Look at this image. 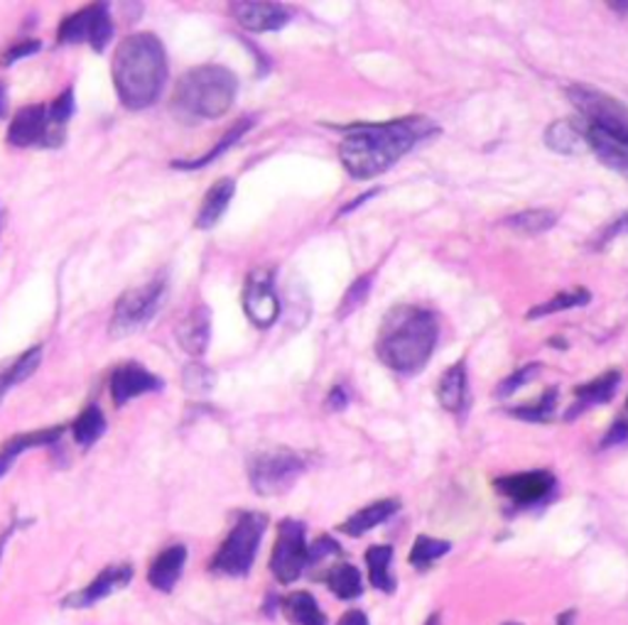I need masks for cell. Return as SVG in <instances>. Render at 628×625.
Instances as JSON below:
<instances>
[{
  "label": "cell",
  "instance_id": "6da1fadb",
  "mask_svg": "<svg viewBox=\"0 0 628 625\" xmlns=\"http://www.w3.org/2000/svg\"><path fill=\"white\" fill-rule=\"evenodd\" d=\"M432 131L435 125L422 115L351 125L339 143V160L351 180H373L393 168Z\"/></svg>",
  "mask_w": 628,
  "mask_h": 625
},
{
  "label": "cell",
  "instance_id": "7a4b0ae2",
  "mask_svg": "<svg viewBox=\"0 0 628 625\" xmlns=\"http://www.w3.org/2000/svg\"><path fill=\"white\" fill-rule=\"evenodd\" d=\"M168 52L152 32L128 34L113 54V87L128 111L150 109L168 84Z\"/></svg>",
  "mask_w": 628,
  "mask_h": 625
},
{
  "label": "cell",
  "instance_id": "3957f363",
  "mask_svg": "<svg viewBox=\"0 0 628 625\" xmlns=\"http://www.w3.org/2000/svg\"><path fill=\"white\" fill-rule=\"evenodd\" d=\"M440 339L437 316L425 306H393L376 339V353L386 369L398 375H415L432 359Z\"/></svg>",
  "mask_w": 628,
  "mask_h": 625
},
{
  "label": "cell",
  "instance_id": "277c9868",
  "mask_svg": "<svg viewBox=\"0 0 628 625\" xmlns=\"http://www.w3.org/2000/svg\"><path fill=\"white\" fill-rule=\"evenodd\" d=\"M239 93V79L221 64H201L177 81L170 111L185 125L217 121L227 115Z\"/></svg>",
  "mask_w": 628,
  "mask_h": 625
},
{
  "label": "cell",
  "instance_id": "5b68a950",
  "mask_svg": "<svg viewBox=\"0 0 628 625\" xmlns=\"http://www.w3.org/2000/svg\"><path fill=\"white\" fill-rule=\"evenodd\" d=\"M266 527L268 517L263 513H241L239 521L231 527L229 537L217 550L209 569L223 576H246L253 567Z\"/></svg>",
  "mask_w": 628,
  "mask_h": 625
},
{
  "label": "cell",
  "instance_id": "8992f818",
  "mask_svg": "<svg viewBox=\"0 0 628 625\" xmlns=\"http://www.w3.org/2000/svg\"><path fill=\"white\" fill-rule=\"evenodd\" d=\"M165 298H168V282H165V278H152L143 282V285L123 292L111 314V336L121 339L140 332L158 314Z\"/></svg>",
  "mask_w": 628,
  "mask_h": 625
},
{
  "label": "cell",
  "instance_id": "52a82bcc",
  "mask_svg": "<svg viewBox=\"0 0 628 625\" xmlns=\"http://www.w3.org/2000/svg\"><path fill=\"white\" fill-rule=\"evenodd\" d=\"M305 474V458L292 450H266L248 462V481L258 495L288 493Z\"/></svg>",
  "mask_w": 628,
  "mask_h": 625
},
{
  "label": "cell",
  "instance_id": "ba28073f",
  "mask_svg": "<svg viewBox=\"0 0 628 625\" xmlns=\"http://www.w3.org/2000/svg\"><path fill=\"white\" fill-rule=\"evenodd\" d=\"M567 97L575 103V109L582 113V123L599 128L611 138L621 140L628 145V105L611 99L609 93L589 89V87H570Z\"/></svg>",
  "mask_w": 628,
  "mask_h": 625
},
{
  "label": "cell",
  "instance_id": "9c48e42d",
  "mask_svg": "<svg viewBox=\"0 0 628 625\" xmlns=\"http://www.w3.org/2000/svg\"><path fill=\"white\" fill-rule=\"evenodd\" d=\"M310 564V545H307V530L300 521H282L278 525V540L270 554V572L280 584L298 582Z\"/></svg>",
  "mask_w": 628,
  "mask_h": 625
},
{
  "label": "cell",
  "instance_id": "30bf717a",
  "mask_svg": "<svg viewBox=\"0 0 628 625\" xmlns=\"http://www.w3.org/2000/svg\"><path fill=\"white\" fill-rule=\"evenodd\" d=\"M67 128L57 125L50 105L34 103L20 109L8 125V143L13 148H59L64 143Z\"/></svg>",
  "mask_w": 628,
  "mask_h": 625
},
{
  "label": "cell",
  "instance_id": "8fae6325",
  "mask_svg": "<svg viewBox=\"0 0 628 625\" xmlns=\"http://www.w3.org/2000/svg\"><path fill=\"white\" fill-rule=\"evenodd\" d=\"M113 40V20L109 6L97 3L69 16L57 30V44H89L93 52H103Z\"/></svg>",
  "mask_w": 628,
  "mask_h": 625
},
{
  "label": "cell",
  "instance_id": "7c38bea8",
  "mask_svg": "<svg viewBox=\"0 0 628 625\" xmlns=\"http://www.w3.org/2000/svg\"><path fill=\"white\" fill-rule=\"evenodd\" d=\"M243 312L258 329H270L278 322L280 300L276 294V285H272L270 270L258 268L248 275L243 288Z\"/></svg>",
  "mask_w": 628,
  "mask_h": 625
},
{
  "label": "cell",
  "instance_id": "4fadbf2b",
  "mask_svg": "<svg viewBox=\"0 0 628 625\" xmlns=\"http://www.w3.org/2000/svg\"><path fill=\"white\" fill-rule=\"evenodd\" d=\"M111 400L116 407H123L128 405L130 400L136 397H143L148 393H160L165 387V381L160 375L150 373L146 365L140 363H123L118 365V369L111 373Z\"/></svg>",
  "mask_w": 628,
  "mask_h": 625
},
{
  "label": "cell",
  "instance_id": "5bb4252c",
  "mask_svg": "<svg viewBox=\"0 0 628 625\" xmlns=\"http://www.w3.org/2000/svg\"><path fill=\"white\" fill-rule=\"evenodd\" d=\"M133 579V567L130 564H109L97 579H91L81 592H72L62 598L64 608H91L97 606L99 601L109 598L111 594L121 592Z\"/></svg>",
  "mask_w": 628,
  "mask_h": 625
},
{
  "label": "cell",
  "instance_id": "9a60e30c",
  "mask_svg": "<svg viewBox=\"0 0 628 625\" xmlns=\"http://www.w3.org/2000/svg\"><path fill=\"white\" fill-rule=\"evenodd\" d=\"M494 486L516 505H536L548 498V495L555 491L557 481L550 471L538 468V471H524V474L496 478Z\"/></svg>",
  "mask_w": 628,
  "mask_h": 625
},
{
  "label": "cell",
  "instance_id": "2e32d148",
  "mask_svg": "<svg viewBox=\"0 0 628 625\" xmlns=\"http://www.w3.org/2000/svg\"><path fill=\"white\" fill-rule=\"evenodd\" d=\"M231 13L248 32H276L290 22L286 6L263 3V0H239V3H231Z\"/></svg>",
  "mask_w": 628,
  "mask_h": 625
},
{
  "label": "cell",
  "instance_id": "e0dca14e",
  "mask_svg": "<svg viewBox=\"0 0 628 625\" xmlns=\"http://www.w3.org/2000/svg\"><path fill=\"white\" fill-rule=\"evenodd\" d=\"M64 436V427H47V430H32L16 434L13 440H8L0 446V478H3L10 466L16 464V458L28 454L30 450H40V446H52Z\"/></svg>",
  "mask_w": 628,
  "mask_h": 625
},
{
  "label": "cell",
  "instance_id": "ac0fdd59",
  "mask_svg": "<svg viewBox=\"0 0 628 625\" xmlns=\"http://www.w3.org/2000/svg\"><path fill=\"white\" fill-rule=\"evenodd\" d=\"M175 336H177V341H180L182 351H187L189 356L199 359L201 353L207 351L209 339H211L209 306L199 304V306H195V310H189V314L185 316V320L177 324Z\"/></svg>",
  "mask_w": 628,
  "mask_h": 625
},
{
  "label": "cell",
  "instance_id": "d6986e66",
  "mask_svg": "<svg viewBox=\"0 0 628 625\" xmlns=\"http://www.w3.org/2000/svg\"><path fill=\"white\" fill-rule=\"evenodd\" d=\"M187 564V547L185 545H170L168 550H162L156 560H152L148 569V584L158 592L170 594L177 586V582L182 579Z\"/></svg>",
  "mask_w": 628,
  "mask_h": 625
},
{
  "label": "cell",
  "instance_id": "ffe728a7",
  "mask_svg": "<svg viewBox=\"0 0 628 625\" xmlns=\"http://www.w3.org/2000/svg\"><path fill=\"white\" fill-rule=\"evenodd\" d=\"M579 131H582V135H585V143L591 150H595V155L604 164H607V168H611L614 172H619L621 177H626V180H628V145L621 143V140L611 138L609 133L599 131V128L589 125V123L579 125Z\"/></svg>",
  "mask_w": 628,
  "mask_h": 625
},
{
  "label": "cell",
  "instance_id": "44dd1931",
  "mask_svg": "<svg viewBox=\"0 0 628 625\" xmlns=\"http://www.w3.org/2000/svg\"><path fill=\"white\" fill-rule=\"evenodd\" d=\"M619 383H621V371L614 369V371L599 375V379L595 381L575 387L577 403L570 407V412H567V420H575L577 415H582V412H587V407L591 405L609 403V400L616 395V391H619Z\"/></svg>",
  "mask_w": 628,
  "mask_h": 625
},
{
  "label": "cell",
  "instance_id": "7402d4cb",
  "mask_svg": "<svg viewBox=\"0 0 628 625\" xmlns=\"http://www.w3.org/2000/svg\"><path fill=\"white\" fill-rule=\"evenodd\" d=\"M398 511H400V503L396 498L376 501L371 505H366V508L353 513L349 521H343L339 525V530H341L343 535H349V537H363L366 533H371L373 527L390 521V517H393Z\"/></svg>",
  "mask_w": 628,
  "mask_h": 625
},
{
  "label": "cell",
  "instance_id": "603a6c76",
  "mask_svg": "<svg viewBox=\"0 0 628 625\" xmlns=\"http://www.w3.org/2000/svg\"><path fill=\"white\" fill-rule=\"evenodd\" d=\"M233 194H236V182L233 180H219L217 184H211L207 196H205V202H201V206L197 211L195 226L199 231L215 229L217 223L221 221V216L227 214Z\"/></svg>",
  "mask_w": 628,
  "mask_h": 625
},
{
  "label": "cell",
  "instance_id": "cb8c5ba5",
  "mask_svg": "<svg viewBox=\"0 0 628 625\" xmlns=\"http://www.w3.org/2000/svg\"><path fill=\"white\" fill-rule=\"evenodd\" d=\"M437 400L447 412H461L467 403V369L465 361L449 365L437 383Z\"/></svg>",
  "mask_w": 628,
  "mask_h": 625
},
{
  "label": "cell",
  "instance_id": "d4e9b609",
  "mask_svg": "<svg viewBox=\"0 0 628 625\" xmlns=\"http://www.w3.org/2000/svg\"><path fill=\"white\" fill-rule=\"evenodd\" d=\"M366 564H369V582L378 592L393 594L396 576H393V547L390 545H373L366 550Z\"/></svg>",
  "mask_w": 628,
  "mask_h": 625
},
{
  "label": "cell",
  "instance_id": "484cf974",
  "mask_svg": "<svg viewBox=\"0 0 628 625\" xmlns=\"http://www.w3.org/2000/svg\"><path fill=\"white\" fill-rule=\"evenodd\" d=\"M557 221H560V214L552 209H528V211H518V214L506 216L501 223H504V229L514 231L518 235H542L550 229H555Z\"/></svg>",
  "mask_w": 628,
  "mask_h": 625
},
{
  "label": "cell",
  "instance_id": "4316f807",
  "mask_svg": "<svg viewBox=\"0 0 628 625\" xmlns=\"http://www.w3.org/2000/svg\"><path fill=\"white\" fill-rule=\"evenodd\" d=\"M280 611L292 625H327V616L310 592H292L280 598Z\"/></svg>",
  "mask_w": 628,
  "mask_h": 625
},
{
  "label": "cell",
  "instance_id": "83f0119b",
  "mask_svg": "<svg viewBox=\"0 0 628 625\" xmlns=\"http://www.w3.org/2000/svg\"><path fill=\"white\" fill-rule=\"evenodd\" d=\"M40 363H42V346H32V349L22 353V356H18L16 361H10L8 365H3V369H0V400L6 397L10 387H16L22 381H28L30 375L40 369Z\"/></svg>",
  "mask_w": 628,
  "mask_h": 625
},
{
  "label": "cell",
  "instance_id": "f1b7e54d",
  "mask_svg": "<svg viewBox=\"0 0 628 625\" xmlns=\"http://www.w3.org/2000/svg\"><path fill=\"white\" fill-rule=\"evenodd\" d=\"M253 123H256V118H241V121L236 123L229 133H223V138L219 140V143H217L215 148H211V150L207 152V155H201V158H197V160H175L172 168H175V170H199V168H207V164H211L217 158H221V152H227L231 145L239 143V140H241L248 131H251Z\"/></svg>",
  "mask_w": 628,
  "mask_h": 625
},
{
  "label": "cell",
  "instance_id": "f546056e",
  "mask_svg": "<svg viewBox=\"0 0 628 625\" xmlns=\"http://www.w3.org/2000/svg\"><path fill=\"white\" fill-rule=\"evenodd\" d=\"M325 582L329 586V592L341 601H353V598H359L363 594L361 572L349 562L331 567L325 576Z\"/></svg>",
  "mask_w": 628,
  "mask_h": 625
},
{
  "label": "cell",
  "instance_id": "4dcf8cb0",
  "mask_svg": "<svg viewBox=\"0 0 628 625\" xmlns=\"http://www.w3.org/2000/svg\"><path fill=\"white\" fill-rule=\"evenodd\" d=\"M545 145L560 155H577L585 148V135L572 121H555L545 131Z\"/></svg>",
  "mask_w": 628,
  "mask_h": 625
},
{
  "label": "cell",
  "instance_id": "1f68e13d",
  "mask_svg": "<svg viewBox=\"0 0 628 625\" xmlns=\"http://www.w3.org/2000/svg\"><path fill=\"white\" fill-rule=\"evenodd\" d=\"M74 440L81 450H89L93 442H99L106 432V417L99 405H87L72 424Z\"/></svg>",
  "mask_w": 628,
  "mask_h": 625
},
{
  "label": "cell",
  "instance_id": "d6a6232c",
  "mask_svg": "<svg viewBox=\"0 0 628 625\" xmlns=\"http://www.w3.org/2000/svg\"><path fill=\"white\" fill-rule=\"evenodd\" d=\"M589 300H591V294L585 288L557 292L552 300H548L545 304L532 306V310L526 316H528V320H540V316H550V314H557V312L572 310V306H585V304H589Z\"/></svg>",
  "mask_w": 628,
  "mask_h": 625
},
{
  "label": "cell",
  "instance_id": "836d02e7",
  "mask_svg": "<svg viewBox=\"0 0 628 625\" xmlns=\"http://www.w3.org/2000/svg\"><path fill=\"white\" fill-rule=\"evenodd\" d=\"M449 550H452V545H449L447 540H435L428 535H420L418 540H415V545L410 550V564L418 569H425V567H430L432 562L445 557Z\"/></svg>",
  "mask_w": 628,
  "mask_h": 625
},
{
  "label": "cell",
  "instance_id": "e575fe53",
  "mask_svg": "<svg viewBox=\"0 0 628 625\" xmlns=\"http://www.w3.org/2000/svg\"><path fill=\"white\" fill-rule=\"evenodd\" d=\"M557 410V391L550 387L548 393H545L536 405H528V407H514L511 415L518 420H526V422H550L552 415Z\"/></svg>",
  "mask_w": 628,
  "mask_h": 625
},
{
  "label": "cell",
  "instance_id": "d590c367",
  "mask_svg": "<svg viewBox=\"0 0 628 625\" xmlns=\"http://www.w3.org/2000/svg\"><path fill=\"white\" fill-rule=\"evenodd\" d=\"M371 282L373 278L371 275H366V278H359L353 285L343 292V300L339 302V310H337V316L339 320H347V316H351L353 312L359 310V306L369 300V292H371Z\"/></svg>",
  "mask_w": 628,
  "mask_h": 625
},
{
  "label": "cell",
  "instance_id": "8d00e7d4",
  "mask_svg": "<svg viewBox=\"0 0 628 625\" xmlns=\"http://www.w3.org/2000/svg\"><path fill=\"white\" fill-rule=\"evenodd\" d=\"M217 383V375L207 365L189 363L185 369V387L189 393H209Z\"/></svg>",
  "mask_w": 628,
  "mask_h": 625
},
{
  "label": "cell",
  "instance_id": "74e56055",
  "mask_svg": "<svg viewBox=\"0 0 628 625\" xmlns=\"http://www.w3.org/2000/svg\"><path fill=\"white\" fill-rule=\"evenodd\" d=\"M538 373H540V365H538V363H528V365H524V369L514 371L511 375H508L506 381H501V383H499V387H496V395H499V397L514 395L516 391H520V387L528 385L532 379H536Z\"/></svg>",
  "mask_w": 628,
  "mask_h": 625
},
{
  "label": "cell",
  "instance_id": "f35d334b",
  "mask_svg": "<svg viewBox=\"0 0 628 625\" xmlns=\"http://www.w3.org/2000/svg\"><path fill=\"white\" fill-rule=\"evenodd\" d=\"M47 105H50V115H52V121H54L57 125L67 128L69 118L74 115V91H72V89H67L64 93H59V97H57L52 103H47Z\"/></svg>",
  "mask_w": 628,
  "mask_h": 625
},
{
  "label": "cell",
  "instance_id": "ab89813d",
  "mask_svg": "<svg viewBox=\"0 0 628 625\" xmlns=\"http://www.w3.org/2000/svg\"><path fill=\"white\" fill-rule=\"evenodd\" d=\"M40 47H42L40 40H22V42L10 47V50L3 54V59H0V64L13 67L16 62H20V59H26V57H30L34 52H40Z\"/></svg>",
  "mask_w": 628,
  "mask_h": 625
},
{
  "label": "cell",
  "instance_id": "60d3db41",
  "mask_svg": "<svg viewBox=\"0 0 628 625\" xmlns=\"http://www.w3.org/2000/svg\"><path fill=\"white\" fill-rule=\"evenodd\" d=\"M331 554H341V547L331 537H319L315 545H310V564H307V567H312L319 560L331 557Z\"/></svg>",
  "mask_w": 628,
  "mask_h": 625
},
{
  "label": "cell",
  "instance_id": "b9f144b4",
  "mask_svg": "<svg viewBox=\"0 0 628 625\" xmlns=\"http://www.w3.org/2000/svg\"><path fill=\"white\" fill-rule=\"evenodd\" d=\"M619 235H628V211L626 214H621L619 219H616L611 226H607L601 231V235L597 239V245L599 248H604V245H609L611 241H616L619 239Z\"/></svg>",
  "mask_w": 628,
  "mask_h": 625
},
{
  "label": "cell",
  "instance_id": "7bdbcfd3",
  "mask_svg": "<svg viewBox=\"0 0 628 625\" xmlns=\"http://www.w3.org/2000/svg\"><path fill=\"white\" fill-rule=\"evenodd\" d=\"M626 436H628V422H616L614 427L609 430V434L604 436V442H601V450H607V446H614V444H621L626 442Z\"/></svg>",
  "mask_w": 628,
  "mask_h": 625
},
{
  "label": "cell",
  "instance_id": "ee69618b",
  "mask_svg": "<svg viewBox=\"0 0 628 625\" xmlns=\"http://www.w3.org/2000/svg\"><path fill=\"white\" fill-rule=\"evenodd\" d=\"M327 405L331 410H343L349 405V393H347V387H331V393H329V400H327Z\"/></svg>",
  "mask_w": 628,
  "mask_h": 625
},
{
  "label": "cell",
  "instance_id": "f6af8a7d",
  "mask_svg": "<svg viewBox=\"0 0 628 625\" xmlns=\"http://www.w3.org/2000/svg\"><path fill=\"white\" fill-rule=\"evenodd\" d=\"M337 625H369V616H366L363 611L351 608V611L343 613Z\"/></svg>",
  "mask_w": 628,
  "mask_h": 625
},
{
  "label": "cell",
  "instance_id": "bcb514c9",
  "mask_svg": "<svg viewBox=\"0 0 628 625\" xmlns=\"http://www.w3.org/2000/svg\"><path fill=\"white\" fill-rule=\"evenodd\" d=\"M8 113V89L6 84H0V118H6Z\"/></svg>",
  "mask_w": 628,
  "mask_h": 625
},
{
  "label": "cell",
  "instance_id": "7dc6e473",
  "mask_svg": "<svg viewBox=\"0 0 628 625\" xmlns=\"http://www.w3.org/2000/svg\"><path fill=\"white\" fill-rule=\"evenodd\" d=\"M577 613L575 611H565L562 616H557V625H575Z\"/></svg>",
  "mask_w": 628,
  "mask_h": 625
},
{
  "label": "cell",
  "instance_id": "c3c4849f",
  "mask_svg": "<svg viewBox=\"0 0 628 625\" xmlns=\"http://www.w3.org/2000/svg\"><path fill=\"white\" fill-rule=\"evenodd\" d=\"M422 625H442V616H440V613H432V616L425 621Z\"/></svg>",
  "mask_w": 628,
  "mask_h": 625
},
{
  "label": "cell",
  "instance_id": "681fc988",
  "mask_svg": "<svg viewBox=\"0 0 628 625\" xmlns=\"http://www.w3.org/2000/svg\"><path fill=\"white\" fill-rule=\"evenodd\" d=\"M504 625H524V623H504Z\"/></svg>",
  "mask_w": 628,
  "mask_h": 625
},
{
  "label": "cell",
  "instance_id": "f907efd6",
  "mask_svg": "<svg viewBox=\"0 0 628 625\" xmlns=\"http://www.w3.org/2000/svg\"><path fill=\"white\" fill-rule=\"evenodd\" d=\"M626 410H628V400H626Z\"/></svg>",
  "mask_w": 628,
  "mask_h": 625
}]
</instances>
